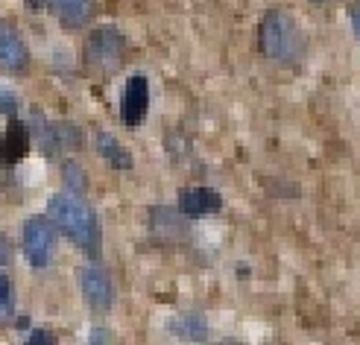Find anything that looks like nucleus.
Returning <instances> with one entry per match:
<instances>
[{
  "instance_id": "f257e3e1",
  "label": "nucleus",
  "mask_w": 360,
  "mask_h": 345,
  "mask_svg": "<svg viewBox=\"0 0 360 345\" xmlns=\"http://www.w3.org/2000/svg\"><path fill=\"white\" fill-rule=\"evenodd\" d=\"M50 214H53V223H56L70 240H74L82 252H88L91 258L100 255V223L94 211L88 208V202L79 193H56L50 199Z\"/></svg>"
},
{
  "instance_id": "f03ea898",
  "label": "nucleus",
  "mask_w": 360,
  "mask_h": 345,
  "mask_svg": "<svg viewBox=\"0 0 360 345\" xmlns=\"http://www.w3.org/2000/svg\"><path fill=\"white\" fill-rule=\"evenodd\" d=\"M261 50L266 59L281 65H296L304 56V35L290 12H266V18L261 21Z\"/></svg>"
},
{
  "instance_id": "7ed1b4c3",
  "label": "nucleus",
  "mask_w": 360,
  "mask_h": 345,
  "mask_svg": "<svg viewBox=\"0 0 360 345\" xmlns=\"http://www.w3.org/2000/svg\"><path fill=\"white\" fill-rule=\"evenodd\" d=\"M85 59L91 67L103 70V74H112L117 70L126 59V39L123 32H117L115 27H97L91 35H88L85 44Z\"/></svg>"
},
{
  "instance_id": "20e7f679",
  "label": "nucleus",
  "mask_w": 360,
  "mask_h": 345,
  "mask_svg": "<svg viewBox=\"0 0 360 345\" xmlns=\"http://www.w3.org/2000/svg\"><path fill=\"white\" fill-rule=\"evenodd\" d=\"M24 252L27 261L35 269H44L53 263V255H56V226H53L47 216H30L24 223Z\"/></svg>"
},
{
  "instance_id": "39448f33",
  "label": "nucleus",
  "mask_w": 360,
  "mask_h": 345,
  "mask_svg": "<svg viewBox=\"0 0 360 345\" xmlns=\"http://www.w3.org/2000/svg\"><path fill=\"white\" fill-rule=\"evenodd\" d=\"M30 65V47L18 27L6 18H0V67L6 74H21Z\"/></svg>"
},
{
  "instance_id": "423d86ee",
  "label": "nucleus",
  "mask_w": 360,
  "mask_h": 345,
  "mask_svg": "<svg viewBox=\"0 0 360 345\" xmlns=\"http://www.w3.org/2000/svg\"><path fill=\"white\" fill-rule=\"evenodd\" d=\"M147 112H150V82L143 74H135V77H129V82L123 88L120 117L126 126H141L147 120Z\"/></svg>"
},
{
  "instance_id": "0eeeda50",
  "label": "nucleus",
  "mask_w": 360,
  "mask_h": 345,
  "mask_svg": "<svg viewBox=\"0 0 360 345\" xmlns=\"http://www.w3.org/2000/svg\"><path fill=\"white\" fill-rule=\"evenodd\" d=\"M79 287H82V296L85 301L94 307V311H109L112 301H115V289H112V278L109 272L97 263H88L79 272Z\"/></svg>"
},
{
  "instance_id": "6e6552de",
  "label": "nucleus",
  "mask_w": 360,
  "mask_h": 345,
  "mask_svg": "<svg viewBox=\"0 0 360 345\" xmlns=\"http://www.w3.org/2000/svg\"><path fill=\"white\" fill-rule=\"evenodd\" d=\"M223 208V196L211 188H185L179 190V211L182 216H208Z\"/></svg>"
},
{
  "instance_id": "1a4fd4ad",
  "label": "nucleus",
  "mask_w": 360,
  "mask_h": 345,
  "mask_svg": "<svg viewBox=\"0 0 360 345\" xmlns=\"http://www.w3.org/2000/svg\"><path fill=\"white\" fill-rule=\"evenodd\" d=\"M65 27H82L94 18V0H41Z\"/></svg>"
},
{
  "instance_id": "9d476101",
  "label": "nucleus",
  "mask_w": 360,
  "mask_h": 345,
  "mask_svg": "<svg viewBox=\"0 0 360 345\" xmlns=\"http://www.w3.org/2000/svg\"><path fill=\"white\" fill-rule=\"evenodd\" d=\"M27 152H30V129L21 120H12L6 126L4 143H0V158H4L6 164H18V161H24Z\"/></svg>"
},
{
  "instance_id": "9b49d317",
  "label": "nucleus",
  "mask_w": 360,
  "mask_h": 345,
  "mask_svg": "<svg viewBox=\"0 0 360 345\" xmlns=\"http://www.w3.org/2000/svg\"><path fill=\"white\" fill-rule=\"evenodd\" d=\"M150 231L155 237H165V240H176L182 237L185 223H182V211H167V208H153L150 214Z\"/></svg>"
},
{
  "instance_id": "f8f14e48",
  "label": "nucleus",
  "mask_w": 360,
  "mask_h": 345,
  "mask_svg": "<svg viewBox=\"0 0 360 345\" xmlns=\"http://www.w3.org/2000/svg\"><path fill=\"white\" fill-rule=\"evenodd\" d=\"M97 152H100L103 161H109L112 167H117V170H132V155H129V150H123L120 143H117V138H112L109 132H100V135H97Z\"/></svg>"
},
{
  "instance_id": "ddd939ff",
  "label": "nucleus",
  "mask_w": 360,
  "mask_h": 345,
  "mask_svg": "<svg viewBox=\"0 0 360 345\" xmlns=\"http://www.w3.org/2000/svg\"><path fill=\"white\" fill-rule=\"evenodd\" d=\"M53 138H56V147L62 150H77L79 143H82V135L77 126H70V123H53Z\"/></svg>"
},
{
  "instance_id": "4468645a",
  "label": "nucleus",
  "mask_w": 360,
  "mask_h": 345,
  "mask_svg": "<svg viewBox=\"0 0 360 345\" xmlns=\"http://www.w3.org/2000/svg\"><path fill=\"white\" fill-rule=\"evenodd\" d=\"M62 176H65V181H70V185H74V193H79V196H82V190H85V185H88V178H85V173L74 164V161L62 167Z\"/></svg>"
},
{
  "instance_id": "2eb2a0df",
  "label": "nucleus",
  "mask_w": 360,
  "mask_h": 345,
  "mask_svg": "<svg viewBox=\"0 0 360 345\" xmlns=\"http://www.w3.org/2000/svg\"><path fill=\"white\" fill-rule=\"evenodd\" d=\"M9 301H12V284H9V278L0 272V307L4 311H9Z\"/></svg>"
},
{
  "instance_id": "dca6fc26",
  "label": "nucleus",
  "mask_w": 360,
  "mask_h": 345,
  "mask_svg": "<svg viewBox=\"0 0 360 345\" xmlns=\"http://www.w3.org/2000/svg\"><path fill=\"white\" fill-rule=\"evenodd\" d=\"M349 21H352V30H354V35L360 39V4L349 9Z\"/></svg>"
},
{
  "instance_id": "f3484780",
  "label": "nucleus",
  "mask_w": 360,
  "mask_h": 345,
  "mask_svg": "<svg viewBox=\"0 0 360 345\" xmlns=\"http://www.w3.org/2000/svg\"><path fill=\"white\" fill-rule=\"evenodd\" d=\"M9 261H12V249H9L4 234H0V263H9Z\"/></svg>"
},
{
  "instance_id": "a211bd4d",
  "label": "nucleus",
  "mask_w": 360,
  "mask_h": 345,
  "mask_svg": "<svg viewBox=\"0 0 360 345\" xmlns=\"http://www.w3.org/2000/svg\"><path fill=\"white\" fill-rule=\"evenodd\" d=\"M30 342H53V337H50L47 331H35V334L30 337Z\"/></svg>"
}]
</instances>
